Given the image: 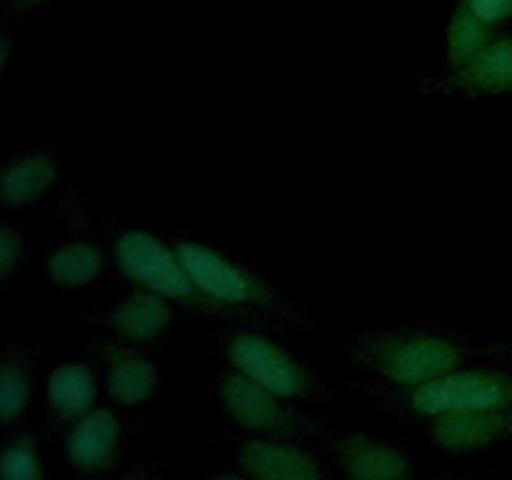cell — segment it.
<instances>
[{
    "mask_svg": "<svg viewBox=\"0 0 512 480\" xmlns=\"http://www.w3.org/2000/svg\"><path fill=\"white\" fill-rule=\"evenodd\" d=\"M0 480H45L43 455L33 435H15L3 445Z\"/></svg>",
    "mask_w": 512,
    "mask_h": 480,
    "instance_id": "cell-19",
    "label": "cell"
},
{
    "mask_svg": "<svg viewBox=\"0 0 512 480\" xmlns=\"http://www.w3.org/2000/svg\"><path fill=\"white\" fill-rule=\"evenodd\" d=\"M235 463L250 480H330L323 460L300 440L253 435L238 445Z\"/></svg>",
    "mask_w": 512,
    "mask_h": 480,
    "instance_id": "cell-8",
    "label": "cell"
},
{
    "mask_svg": "<svg viewBox=\"0 0 512 480\" xmlns=\"http://www.w3.org/2000/svg\"><path fill=\"white\" fill-rule=\"evenodd\" d=\"M123 420L110 408H93L75 420L65 435V460L83 480L108 475L123 453Z\"/></svg>",
    "mask_w": 512,
    "mask_h": 480,
    "instance_id": "cell-7",
    "label": "cell"
},
{
    "mask_svg": "<svg viewBox=\"0 0 512 480\" xmlns=\"http://www.w3.org/2000/svg\"><path fill=\"white\" fill-rule=\"evenodd\" d=\"M105 390L120 408H138L158 395V368L138 350L125 345H105Z\"/></svg>",
    "mask_w": 512,
    "mask_h": 480,
    "instance_id": "cell-11",
    "label": "cell"
},
{
    "mask_svg": "<svg viewBox=\"0 0 512 480\" xmlns=\"http://www.w3.org/2000/svg\"><path fill=\"white\" fill-rule=\"evenodd\" d=\"M175 250H178L180 260L188 268L190 278L198 285L200 293L220 313H228L233 308L270 310L278 305V295L273 293V288L260 275L233 263L218 250L208 248L203 243H178Z\"/></svg>",
    "mask_w": 512,
    "mask_h": 480,
    "instance_id": "cell-6",
    "label": "cell"
},
{
    "mask_svg": "<svg viewBox=\"0 0 512 480\" xmlns=\"http://www.w3.org/2000/svg\"><path fill=\"white\" fill-rule=\"evenodd\" d=\"M58 183V163L48 153H30L5 165L0 175V198L8 208H25L50 193Z\"/></svg>",
    "mask_w": 512,
    "mask_h": 480,
    "instance_id": "cell-15",
    "label": "cell"
},
{
    "mask_svg": "<svg viewBox=\"0 0 512 480\" xmlns=\"http://www.w3.org/2000/svg\"><path fill=\"white\" fill-rule=\"evenodd\" d=\"M170 323H173L170 300L143 288L120 300L108 315L110 330L130 345L155 343L170 328Z\"/></svg>",
    "mask_w": 512,
    "mask_h": 480,
    "instance_id": "cell-13",
    "label": "cell"
},
{
    "mask_svg": "<svg viewBox=\"0 0 512 480\" xmlns=\"http://www.w3.org/2000/svg\"><path fill=\"white\" fill-rule=\"evenodd\" d=\"M23 248L25 243L20 230H15L13 225H3V228H0V278H3V283H8L10 275H13L15 268L20 265Z\"/></svg>",
    "mask_w": 512,
    "mask_h": 480,
    "instance_id": "cell-20",
    "label": "cell"
},
{
    "mask_svg": "<svg viewBox=\"0 0 512 480\" xmlns=\"http://www.w3.org/2000/svg\"><path fill=\"white\" fill-rule=\"evenodd\" d=\"M8 60H10V38H3L0 40V70H5Z\"/></svg>",
    "mask_w": 512,
    "mask_h": 480,
    "instance_id": "cell-25",
    "label": "cell"
},
{
    "mask_svg": "<svg viewBox=\"0 0 512 480\" xmlns=\"http://www.w3.org/2000/svg\"><path fill=\"white\" fill-rule=\"evenodd\" d=\"M48 278L55 288L78 290L85 285L95 283L105 268V258L93 243L85 240H73L48 255Z\"/></svg>",
    "mask_w": 512,
    "mask_h": 480,
    "instance_id": "cell-16",
    "label": "cell"
},
{
    "mask_svg": "<svg viewBox=\"0 0 512 480\" xmlns=\"http://www.w3.org/2000/svg\"><path fill=\"white\" fill-rule=\"evenodd\" d=\"M113 258L120 273L143 290L163 295L170 303H180L185 308L203 310V313H220L200 293L198 285L193 283L178 250L165 245L163 240L155 238L148 230H125V233H120L115 238Z\"/></svg>",
    "mask_w": 512,
    "mask_h": 480,
    "instance_id": "cell-3",
    "label": "cell"
},
{
    "mask_svg": "<svg viewBox=\"0 0 512 480\" xmlns=\"http://www.w3.org/2000/svg\"><path fill=\"white\" fill-rule=\"evenodd\" d=\"M230 368L288 400H320L325 388L298 358L258 333H235L225 340Z\"/></svg>",
    "mask_w": 512,
    "mask_h": 480,
    "instance_id": "cell-5",
    "label": "cell"
},
{
    "mask_svg": "<svg viewBox=\"0 0 512 480\" xmlns=\"http://www.w3.org/2000/svg\"><path fill=\"white\" fill-rule=\"evenodd\" d=\"M460 3L468 5L473 13H478L493 28L500 23H508L512 18V0H460Z\"/></svg>",
    "mask_w": 512,
    "mask_h": 480,
    "instance_id": "cell-21",
    "label": "cell"
},
{
    "mask_svg": "<svg viewBox=\"0 0 512 480\" xmlns=\"http://www.w3.org/2000/svg\"><path fill=\"white\" fill-rule=\"evenodd\" d=\"M48 3H58V0H13V10L18 15H25V13H33V10L43 8V5Z\"/></svg>",
    "mask_w": 512,
    "mask_h": 480,
    "instance_id": "cell-22",
    "label": "cell"
},
{
    "mask_svg": "<svg viewBox=\"0 0 512 480\" xmlns=\"http://www.w3.org/2000/svg\"><path fill=\"white\" fill-rule=\"evenodd\" d=\"M118 480H160V475L150 468H130Z\"/></svg>",
    "mask_w": 512,
    "mask_h": 480,
    "instance_id": "cell-23",
    "label": "cell"
},
{
    "mask_svg": "<svg viewBox=\"0 0 512 480\" xmlns=\"http://www.w3.org/2000/svg\"><path fill=\"white\" fill-rule=\"evenodd\" d=\"M33 398V375L23 358H5L0 365V420L15 423Z\"/></svg>",
    "mask_w": 512,
    "mask_h": 480,
    "instance_id": "cell-18",
    "label": "cell"
},
{
    "mask_svg": "<svg viewBox=\"0 0 512 480\" xmlns=\"http://www.w3.org/2000/svg\"><path fill=\"white\" fill-rule=\"evenodd\" d=\"M433 480H478V478H470V475H443V478H433Z\"/></svg>",
    "mask_w": 512,
    "mask_h": 480,
    "instance_id": "cell-26",
    "label": "cell"
},
{
    "mask_svg": "<svg viewBox=\"0 0 512 480\" xmlns=\"http://www.w3.org/2000/svg\"><path fill=\"white\" fill-rule=\"evenodd\" d=\"M493 25L485 23L478 13L468 8V5H455L453 15H450L448 33H445V58H448V68L458 70L465 63L475 58L485 45L493 40Z\"/></svg>",
    "mask_w": 512,
    "mask_h": 480,
    "instance_id": "cell-17",
    "label": "cell"
},
{
    "mask_svg": "<svg viewBox=\"0 0 512 480\" xmlns=\"http://www.w3.org/2000/svg\"><path fill=\"white\" fill-rule=\"evenodd\" d=\"M428 440L435 450L470 455L512 443V413L500 410H453L428 418Z\"/></svg>",
    "mask_w": 512,
    "mask_h": 480,
    "instance_id": "cell-9",
    "label": "cell"
},
{
    "mask_svg": "<svg viewBox=\"0 0 512 480\" xmlns=\"http://www.w3.org/2000/svg\"><path fill=\"white\" fill-rule=\"evenodd\" d=\"M205 480H250L243 470H220V473L208 475Z\"/></svg>",
    "mask_w": 512,
    "mask_h": 480,
    "instance_id": "cell-24",
    "label": "cell"
},
{
    "mask_svg": "<svg viewBox=\"0 0 512 480\" xmlns=\"http://www.w3.org/2000/svg\"><path fill=\"white\" fill-rule=\"evenodd\" d=\"M215 395L225 418L258 438L305 440L323 433V423L295 408V400L263 388L233 368L220 375Z\"/></svg>",
    "mask_w": 512,
    "mask_h": 480,
    "instance_id": "cell-2",
    "label": "cell"
},
{
    "mask_svg": "<svg viewBox=\"0 0 512 480\" xmlns=\"http://www.w3.org/2000/svg\"><path fill=\"white\" fill-rule=\"evenodd\" d=\"M398 405L415 418H433L453 410L512 413V373L488 368H458L413 390H398Z\"/></svg>",
    "mask_w": 512,
    "mask_h": 480,
    "instance_id": "cell-4",
    "label": "cell"
},
{
    "mask_svg": "<svg viewBox=\"0 0 512 480\" xmlns=\"http://www.w3.org/2000/svg\"><path fill=\"white\" fill-rule=\"evenodd\" d=\"M443 88L473 98L512 93V35H495L470 63L450 70Z\"/></svg>",
    "mask_w": 512,
    "mask_h": 480,
    "instance_id": "cell-12",
    "label": "cell"
},
{
    "mask_svg": "<svg viewBox=\"0 0 512 480\" xmlns=\"http://www.w3.org/2000/svg\"><path fill=\"white\" fill-rule=\"evenodd\" d=\"M353 360L393 388L413 390L463 368L465 348L445 335L385 330L358 338Z\"/></svg>",
    "mask_w": 512,
    "mask_h": 480,
    "instance_id": "cell-1",
    "label": "cell"
},
{
    "mask_svg": "<svg viewBox=\"0 0 512 480\" xmlns=\"http://www.w3.org/2000/svg\"><path fill=\"white\" fill-rule=\"evenodd\" d=\"M330 455L345 480H415V463L400 445L370 433H340Z\"/></svg>",
    "mask_w": 512,
    "mask_h": 480,
    "instance_id": "cell-10",
    "label": "cell"
},
{
    "mask_svg": "<svg viewBox=\"0 0 512 480\" xmlns=\"http://www.w3.org/2000/svg\"><path fill=\"white\" fill-rule=\"evenodd\" d=\"M48 408L55 423L73 425L95 408L98 378L85 363H63L53 368L45 385Z\"/></svg>",
    "mask_w": 512,
    "mask_h": 480,
    "instance_id": "cell-14",
    "label": "cell"
}]
</instances>
